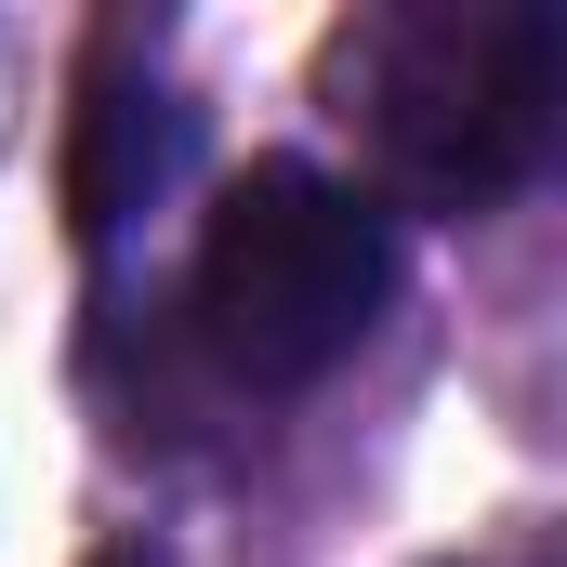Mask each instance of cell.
Returning a JSON list of instances; mask_svg holds the SVG:
<instances>
[{"label": "cell", "instance_id": "cell-3", "mask_svg": "<svg viewBox=\"0 0 567 567\" xmlns=\"http://www.w3.org/2000/svg\"><path fill=\"white\" fill-rule=\"evenodd\" d=\"M172 158H185V106L158 80H133V40H106L93 80H80V133H66V212H80V238H120L172 185Z\"/></svg>", "mask_w": 567, "mask_h": 567}, {"label": "cell", "instance_id": "cell-2", "mask_svg": "<svg viewBox=\"0 0 567 567\" xmlns=\"http://www.w3.org/2000/svg\"><path fill=\"white\" fill-rule=\"evenodd\" d=\"M396 303V225L370 185L317 172V158H251L212 225H198V265H185V317H198V357L251 396L290 383H330Z\"/></svg>", "mask_w": 567, "mask_h": 567}, {"label": "cell", "instance_id": "cell-1", "mask_svg": "<svg viewBox=\"0 0 567 567\" xmlns=\"http://www.w3.org/2000/svg\"><path fill=\"white\" fill-rule=\"evenodd\" d=\"M330 93H343L396 212L475 225V212L528 198L542 158H555L567 27L542 0H383L330 40Z\"/></svg>", "mask_w": 567, "mask_h": 567}]
</instances>
